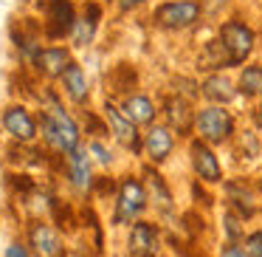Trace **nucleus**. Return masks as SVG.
Here are the masks:
<instances>
[{
    "instance_id": "1",
    "label": "nucleus",
    "mask_w": 262,
    "mask_h": 257,
    "mask_svg": "<svg viewBox=\"0 0 262 257\" xmlns=\"http://www.w3.org/2000/svg\"><path fill=\"white\" fill-rule=\"evenodd\" d=\"M46 105H48V110L42 113V133H46L48 144H54L57 150H65V153H74L76 142H79L76 125L68 119V113L54 99V93H46Z\"/></svg>"
},
{
    "instance_id": "2",
    "label": "nucleus",
    "mask_w": 262,
    "mask_h": 257,
    "mask_svg": "<svg viewBox=\"0 0 262 257\" xmlns=\"http://www.w3.org/2000/svg\"><path fill=\"white\" fill-rule=\"evenodd\" d=\"M220 46H223V54H226L228 63L239 65L251 54V48H254V31L248 26L231 20V23H226L220 29Z\"/></svg>"
},
{
    "instance_id": "3",
    "label": "nucleus",
    "mask_w": 262,
    "mask_h": 257,
    "mask_svg": "<svg viewBox=\"0 0 262 257\" xmlns=\"http://www.w3.org/2000/svg\"><path fill=\"white\" fill-rule=\"evenodd\" d=\"M194 125H198L200 136H203L206 142H211V144L226 142V139L231 136V130H234V119L223 108H206V110H200L198 119H194Z\"/></svg>"
},
{
    "instance_id": "4",
    "label": "nucleus",
    "mask_w": 262,
    "mask_h": 257,
    "mask_svg": "<svg viewBox=\"0 0 262 257\" xmlns=\"http://www.w3.org/2000/svg\"><path fill=\"white\" fill-rule=\"evenodd\" d=\"M200 17V6L194 0H175V3H164L155 9V20L164 29H186Z\"/></svg>"
},
{
    "instance_id": "5",
    "label": "nucleus",
    "mask_w": 262,
    "mask_h": 257,
    "mask_svg": "<svg viewBox=\"0 0 262 257\" xmlns=\"http://www.w3.org/2000/svg\"><path fill=\"white\" fill-rule=\"evenodd\" d=\"M144 206H147V192L144 187L136 181V178H127L121 184V195H119V206H116V221L124 223V221H133L136 215H141Z\"/></svg>"
},
{
    "instance_id": "6",
    "label": "nucleus",
    "mask_w": 262,
    "mask_h": 257,
    "mask_svg": "<svg viewBox=\"0 0 262 257\" xmlns=\"http://www.w3.org/2000/svg\"><path fill=\"white\" fill-rule=\"evenodd\" d=\"M74 6L71 0H48L46 3V31L48 37H65L68 29H74Z\"/></svg>"
},
{
    "instance_id": "7",
    "label": "nucleus",
    "mask_w": 262,
    "mask_h": 257,
    "mask_svg": "<svg viewBox=\"0 0 262 257\" xmlns=\"http://www.w3.org/2000/svg\"><path fill=\"white\" fill-rule=\"evenodd\" d=\"M104 113H107V122H110V127H113V136L119 139V142L124 144L127 150H138V133H136V125H133V122L127 119V116L121 113V110L116 108L113 102L104 105Z\"/></svg>"
},
{
    "instance_id": "8",
    "label": "nucleus",
    "mask_w": 262,
    "mask_h": 257,
    "mask_svg": "<svg viewBox=\"0 0 262 257\" xmlns=\"http://www.w3.org/2000/svg\"><path fill=\"white\" fill-rule=\"evenodd\" d=\"M158 254V232L149 223H136L130 232V257H155Z\"/></svg>"
},
{
    "instance_id": "9",
    "label": "nucleus",
    "mask_w": 262,
    "mask_h": 257,
    "mask_svg": "<svg viewBox=\"0 0 262 257\" xmlns=\"http://www.w3.org/2000/svg\"><path fill=\"white\" fill-rule=\"evenodd\" d=\"M29 240L31 249H34V257H59V238L48 223H34Z\"/></svg>"
},
{
    "instance_id": "10",
    "label": "nucleus",
    "mask_w": 262,
    "mask_h": 257,
    "mask_svg": "<svg viewBox=\"0 0 262 257\" xmlns=\"http://www.w3.org/2000/svg\"><path fill=\"white\" fill-rule=\"evenodd\" d=\"M34 65L46 76H65V71L71 68V57L65 48H46L34 57Z\"/></svg>"
},
{
    "instance_id": "11",
    "label": "nucleus",
    "mask_w": 262,
    "mask_h": 257,
    "mask_svg": "<svg viewBox=\"0 0 262 257\" xmlns=\"http://www.w3.org/2000/svg\"><path fill=\"white\" fill-rule=\"evenodd\" d=\"M3 125H6V130L12 133L14 139H20V142H31L34 133H37L34 119H31L23 108H9L6 116H3Z\"/></svg>"
},
{
    "instance_id": "12",
    "label": "nucleus",
    "mask_w": 262,
    "mask_h": 257,
    "mask_svg": "<svg viewBox=\"0 0 262 257\" xmlns=\"http://www.w3.org/2000/svg\"><path fill=\"white\" fill-rule=\"evenodd\" d=\"M192 161H194V170H198V175L203 178V181H211V184L220 181V164H217L214 153H211L203 142L192 144Z\"/></svg>"
},
{
    "instance_id": "13",
    "label": "nucleus",
    "mask_w": 262,
    "mask_h": 257,
    "mask_svg": "<svg viewBox=\"0 0 262 257\" xmlns=\"http://www.w3.org/2000/svg\"><path fill=\"white\" fill-rule=\"evenodd\" d=\"M164 108H166V119H169V125L175 127L178 133H186L189 127H192V110H189L186 99L172 96V99L164 102Z\"/></svg>"
},
{
    "instance_id": "14",
    "label": "nucleus",
    "mask_w": 262,
    "mask_h": 257,
    "mask_svg": "<svg viewBox=\"0 0 262 257\" xmlns=\"http://www.w3.org/2000/svg\"><path fill=\"white\" fill-rule=\"evenodd\" d=\"M147 153H149V159L152 161H164L166 155L172 153V136H169V130L166 127H152V130L147 133Z\"/></svg>"
},
{
    "instance_id": "15",
    "label": "nucleus",
    "mask_w": 262,
    "mask_h": 257,
    "mask_svg": "<svg viewBox=\"0 0 262 257\" xmlns=\"http://www.w3.org/2000/svg\"><path fill=\"white\" fill-rule=\"evenodd\" d=\"M124 113L133 125H149L155 119V108L147 96H130L124 102Z\"/></svg>"
},
{
    "instance_id": "16",
    "label": "nucleus",
    "mask_w": 262,
    "mask_h": 257,
    "mask_svg": "<svg viewBox=\"0 0 262 257\" xmlns=\"http://www.w3.org/2000/svg\"><path fill=\"white\" fill-rule=\"evenodd\" d=\"M234 93H237L234 85L226 80V76H220V74L209 76V80L203 82V96L211 99V102H231Z\"/></svg>"
},
{
    "instance_id": "17",
    "label": "nucleus",
    "mask_w": 262,
    "mask_h": 257,
    "mask_svg": "<svg viewBox=\"0 0 262 257\" xmlns=\"http://www.w3.org/2000/svg\"><path fill=\"white\" fill-rule=\"evenodd\" d=\"M96 17H99V6H88L85 14L76 20V26H74V40H76V46H88V43H91L93 31H96Z\"/></svg>"
},
{
    "instance_id": "18",
    "label": "nucleus",
    "mask_w": 262,
    "mask_h": 257,
    "mask_svg": "<svg viewBox=\"0 0 262 257\" xmlns=\"http://www.w3.org/2000/svg\"><path fill=\"white\" fill-rule=\"evenodd\" d=\"M68 167H71V181H74V187L85 189L88 181H91V164H88V155L82 153V150H74V153L68 155Z\"/></svg>"
},
{
    "instance_id": "19",
    "label": "nucleus",
    "mask_w": 262,
    "mask_h": 257,
    "mask_svg": "<svg viewBox=\"0 0 262 257\" xmlns=\"http://www.w3.org/2000/svg\"><path fill=\"white\" fill-rule=\"evenodd\" d=\"M65 91H68V96L74 99V102H85L88 99V85H85V74H82L76 65H71L68 71H65Z\"/></svg>"
},
{
    "instance_id": "20",
    "label": "nucleus",
    "mask_w": 262,
    "mask_h": 257,
    "mask_svg": "<svg viewBox=\"0 0 262 257\" xmlns=\"http://www.w3.org/2000/svg\"><path fill=\"white\" fill-rule=\"evenodd\" d=\"M239 91L245 96H262V65H248L239 76Z\"/></svg>"
},
{
    "instance_id": "21",
    "label": "nucleus",
    "mask_w": 262,
    "mask_h": 257,
    "mask_svg": "<svg viewBox=\"0 0 262 257\" xmlns=\"http://www.w3.org/2000/svg\"><path fill=\"white\" fill-rule=\"evenodd\" d=\"M147 187H149V192H152L155 206H158L161 212H169V209H172V198H169V192H166L164 181H161V178L155 175L152 170H147Z\"/></svg>"
},
{
    "instance_id": "22",
    "label": "nucleus",
    "mask_w": 262,
    "mask_h": 257,
    "mask_svg": "<svg viewBox=\"0 0 262 257\" xmlns=\"http://www.w3.org/2000/svg\"><path fill=\"white\" fill-rule=\"evenodd\" d=\"M228 195L234 198V206H239V212H243V215H251V212H254L251 192L243 187V184H231V187H228Z\"/></svg>"
},
{
    "instance_id": "23",
    "label": "nucleus",
    "mask_w": 262,
    "mask_h": 257,
    "mask_svg": "<svg viewBox=\"0 0 262 257\" xmlns=\"http://www.w3.org/2000/svg\"><path fill=\"white\" fill-rule=\"evenodd\" d=\"M245 246H248V254H251V257H262V232H254V234H248V240H245Z\"/></svg>"
},
{
    "instance_id": "24",
    "label": "nucleus",
    "mask_w": 262,
    "mask_h": 257,
    "mask_svg": "<svg viewBox=\"0 0 262 257\" xmlns=\"http://www.w3.org/2000/svg\"><path fill=\"white\" fill-rule=\"evenodd\" d=\"M91 153H96V159L102 161V164H110V155H107V150H104L99 142H93V144H91Z\"/></svg>"
},
{
    "instance_id": "25",
    "label": "nucleus",
    "mask_w": 262,
    "mask_h": 257,
    "mask_svg": "<svg viewBox=\"0 0 262 257\" xmlns=\"http://www.w3.org/2000/svg\"><path fill=\"white\" fill-rule=\"evenodd\" d=\"M226 229H228V234H231V238H237V234H239V226H237V218L226 215Z\"/></svg>"
},
{
    "instance_id": "26",
    "label": "nucleus",
    "mask_w": 262,
    "mask_h": 257,
    "mask_svg": "<svg viewBox=\"0 0 262 257\" xmlns=\"http://www.w3.org/2000/svg\"><path fill=\"white\" fill-rule=\"evenodd\" d=\"M223 257H248V254H245L239 246H226V249H223Z\"/></svg>"
},
{
    "instance_id": "27",
    "label": "nucleus",
    "mask_w": 262,
    "mask_h": 257,
    "mask_svg": "<svg viewBox=\"0 0 262 257\" xmlns=\"http://www.w3.org/2000/svg\"><path fill=\"white\" fill-rule=\"evenodd\" d=\"M6 257H29V254H26V249H23V246H17V243H14V246H9Z\"/></svg>"
},
{
    "instance_id": "28",
    "label": "nucleus",
    "mask_w": 262,
    "mask_h": 257,
    "mask_svg": "<svg viewBox=\"0 0 262 257\" xmlns=\"http://www.w3.org/2000/svg\"><path fill=\"white\" fill-rule=\"evenodd\" d=\"M138 3H144V0H119V6H121V9H136Z\"/></svg>"
},
{
    "instance_id": "29",
    "label": "nucleus",
    "mask_w": 262,
    "mask_h": 257,
    "mask_svg": "<svg viewBox=\"0 0 262 257\" xmlns=\"http://www.w3.org/2000/svg\"><path fill=\"white\" fill-rule=\"evenodd\" d=\"M256 127H259V130H262V108L256 110Z\"/></svg>"
},
{
    "instance_id": "30",
    "label": "nucleus",
    "mask_w": 262,
    "mask_h": 257,
    "mask_svg": "<svg viewBox=\"0 0 262 257\" xmlns=\"http://www.w3.org/2000/svg\"><path fill=\"white\" fill-rule=\"evenodd\" d=\"M259 187H262V184H259Z\"/></svg>"
}]
</instances>
